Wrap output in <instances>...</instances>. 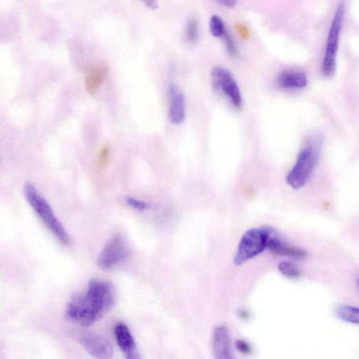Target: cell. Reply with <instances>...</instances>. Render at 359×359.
Masks as SVG:
<instances>
[{
	"label": "cell",
	"mask_w": 359,
	"mask_h": 359,
	"mask_svg": "<svg viewBox=\"0 0 359 359\" xmlns=\"http://www.w3.org/2000/svg\"><path fill=\"white\" fill-rule=\"evenodd\" d=\"M115 300V291L110 283L92 279L87 291L69 302L67 316L74 323L89 327L112 308Z\"/></svg>",
	"instance_id": "cell-1"
},
{
	"label": "cell",
	"mask_w": 359,
	"mask_h": 359,
	"mask_svg": "<svg viewBox=\"0 0 359 359\" xmlns=\"http://www.w3.org/2000/svg\"><path fill=\"white\" fill-rule=\"evenodd\" d=\"M24 196L37 216L63 245L70 243V238L65 227L55 215L46 199L38 192L35 186L27 182L23 186Z\"/></svg>",
	"instance_id": "cell-2"
},
{
	"label": "cell",
	"mask_w": 359,
	"mask_h": 359,
	"mask_svg": "<svg viewBox=\"0 0 359 359\" xmlns=\"http://www.w3.org/2000/svg\"><path fill=\"white\" fill-rule=\"evenodd\" d=\"M321 146V137L314 134L300 152L296 163L287 178V183L293 189H300L309 179L317 163Z\"/></svg>",
	"instance_id": "cell-3"
},
{
	"label": "cell",
	"mask_w": 359,
	"mask_h": 359,
	"mask_svg": "<svg viewBox=\"0 0 359 359\" xmlns=\"http://www.w3.org/2000/svg\"><path fill=\"white\" fill-rule=\"evenodd\" d=\"M345 14V5L340 3L335 12L329 28L326 49L322 64V71L327 77L332 76L336 70L340 39Z\"/></svg>",
	"instance_id": "cell-4"
},
{
	"label": "cell",
	"mask_w": 359,
	"mask_h": 359,
	"mask_svg": "<svg viewBox=\"0 0 359 359\" xmlns=\"http://www.w3.org/2000/svg\"><path fill=\"white\" fill-rule=\"evenodd\" d=\"M267 233L265 228H253L248 230L239 242L234 262L241 265L256 257L267 249Z\"/></svg>",
	"instance_id": "cell-5"
},
{
	"label": "cell",
	"mask_w": 359,
	"mask_h": 359,
	"mask_svg": "<svg viewBox=\"0 0 359 359\" xmlns=\"http://www.w3.org/2000/svg\"><path fill=\"white\" fill-rule=\"evenodd\" d=\"M130 249L121 235L112 236L103 247L97 259L99 267L109 270L127 260Z\"/></svg>",
	"instance_id": "cell-6"
},
{
	"label": "cell",
	"mask_w": 359,
	"mask_h": 359,
	"mask_svg": "<svg viewBox=\"0 0 359 359\" xmlns=\"http://www.w3.org/2000/svg\"><path fill=\"white\" fill-rule=\"evenodd\" d=\"M212 75L216 87L225 95L236 108L243 105V95L232 73L225 68L216 67Z\"/></svg>",
	"instance_id": "cell-7"
},
{
	"label": "cell",
	"mask_w": 359,
	"mask_h": 359,
	"mask_svg": "<svg viewBox=\"0 0 359 359\" xmlns=\"http://www.w3.org/2000/svg\"><path fill=\"white\" fill-rule=\"evenodd\" d=\"M267 233V248L275 254L287 256L296 259L306 257L307 253L299 248L292 247L283 240L276 230L271 227H265Z\"/></svg>",
	"instance_id": "cell-8"
},
{
	"label": "cell",
	"mask_w": 359,
	"mask_h": 359,
	"mask_svg": "<svg viewBox=\"0 0 359 359\" xmlns=\"http://www.w3.org/2000/svg\"><path fill=\"white\" fill-rule=\"evenodd\" d=\"M81 343L90 354L98 359H110L113 347L110 341L101 335L91 334L82 338Z\"/></svg>",
	"instance_id": "cell-9"
},
{
	"label": "cell",
	"mask_w": 359,
	"mask_h": 359,
	"mask_svg": "<svg viewBox=\"0 0 359 359\" xmlns=\"http://www.w3.org/2000/svg\"><path fill=\"white\" fill-rule=\"evenodd\" d=\"M169 117L171 123L182 125L186 119V100L183 92L174 84L169 87Z\"/></svg>",
	"instance_id": "cell-10"
},
{
	"label": "cell",
	"mask_w": 359,
	"mask_h": 359,
	"mask_svg": "<svg viewBox=\"0 0 359 359\" xmlns=\"http://www.w3.org/2000/svg\"><path fill=\"white\" fill-rule=\"evenodd\" d=\"M114 334L116 343L126 359H142L137 349L135 340L125 324H117L114 327Z\"/></svg>",
	"instance_id": "cell-11"
},
{
	"label": "cell",
	"mask_w": 359,
	"mask_h": 359,
	"mask_svg": "<svg viewBox=\"0 0 359 359\" xmlns=\"http://www.w3.org/2000/svg\"><path fill=\"white\" fill-rule=\"evenodd\" d=\"M277 84L285 90H302L308 85L306 73L299 70H287L279 74Z\"/></svg>",
	"instance_id": "cell-12"
},
{
	"label": "cell",
	"mask_w": 359,
	"mask_h": 359,
	"mask_svg": "<svg viewBox=\"0 0 359 359\" xmlns=\"http://www.w3.org/2000/svg\"><path fill=\"white\" fill-rule=\"evenodd\" d=\"M213 346L216 359H233L231 353L229 336L225 327L220 326L215 329Z\"/></svg>",
	"instance_id": "cell-13"
},
{
	"label": "cell",
	"mask_w": 359,
	"mask_h": 359,
	"mask_svg": "<svg viewBox=\"0 0 359 359\" xmlns=\"http://www.w3.org/2000/svg\"><path fill=\"white\" fill-rule=\"evenodd\" d=\"M107 70L106 66L102 64H94L91 65L85 76V89L91 95L94 94L104 82Z\"/></svg>",
	"instance_id": "cell-14"
},
{
	"label": "cell",
	"mask_w": 359,
	"mask_h": 359,
	"mask_svg": "<svg viewBox=\"0 0 359 359\" xmlns=\"http://www.w3.org/2000/svg\"><path fill=\"white\" fill-rule=\"evenodd\" d=\"M336 314L340 320L359 325V308L350 305H340L336 309Z\"/></svg>",
	"instance_id": "cell-15"
},
{
	"label": "cell",
	"mask_w": 359,
	"mask_h": 359,
	"mask_svg": "<svg viewBox=\"0 0 359 359\" xmlns=\"http://www.w3.org/2000/svg\"><path fill=\"white\" fill-rule=\"evenodd\" d=\"M211 34L217 38H223L228 32L223 20L218 15L212 16L209 21Z\"/></svg>",
	"instance_id": "cell-16"
},
{
	"label": "cell",
	"mask_w": 359,
	"mask_h": 359,
	"mask_svg": "<svg viewBox=\"0 0 359 359\" xmlns=\"http://www.w3.org/2000/svg\"><path fill=\"white\" fill-rule=\"evenodd\" d=\"M185 35L189 43L195 44L198 42L199 29L198 21L195 18H191L187 21Z\"/></svg>",
	"instance_id": "cell-17"
},
{
	"label": "cell",
	"mask_w": 359,
	"mask_h": 359,
	"mask_svg": "<svg viewBox=\"0 0 359 359\" xmlns=\"http://www.w3.org/2000/svg\"><path fill=\"white\" fill-rule=\"evenodd\" d=\"M278 269L282 274L290 278H298L300 276V271L291 263L282 262L279 263Z\"/></svg>",
	"instance_id": "cell-18"
},
{
	"label": "cell",
	"mask_w": 359,
	"mask_h": 359,
	"mask_svg": "<svg viewBox=\"0 0 359 359\" xmlns=\"http://www.w3.org/2000/svg\"><path fill=\"white\" fill-rule=\"evenodd\" d=\"M126 203L129 207L140 212H144L150 209L149 204L139 201V199L135 198L134 197L127 198Z\"/></svg>",
	"instance_id": "cell-19"
},
{
	"label": "cell",
	"mask_w": 359,
	"mask_h": 359,
	"mask_svg": "<svg viewBox=\"0 0 359 359\" xmlns=\"http://www.w3.org/2000/svg\"><path fill=\"white\" fill-rule=\"evenodd\" d=\"M223 39L226 50L228 54L232 57H236L238 54V50L232 37L227 32L223 37Z\"/></svg>",
	"instance_id": "cell-20"
},
{
	"label": "cell",
	"mask_w": 359,
	"mask_h": 359,
	"mask_svg": "<svg viewBox=\"0 0 359 359\" xmlns=\"http://www.w3.org/2000/svg\"><path fill=\"white\" fill-rule=\"evenodd\" d=\"M236 349L245 354L249 353L252 351L251 346L245 340H239L236 342Z\"/></svg>",
	"instance_id": "cell-21"
},
{
	"label": "cell",
	"mask_w": 359,
	"mask_h": 359,
	"mask_svg": "<svg viewBox=\"0 0 359 359\" xmlns=\"http://www.w3.org/2000/svg\"><path fill=\"white\" fill-rule=\"evenodd\" d=\"M221 6L228 8H233L236 5V2L234 0H220L218 2Z\"/></svg>",
	"instance_id": "cell-22"
},
{
	"label": "cell",
	"mask_w": 359,
	"mask_h": 359,
	"mask_svg": "<svg viewBox=\"0 0 359 359\" xmlns=\"http://www.w3.org/2000/svg\"><path fill=\"white\" fill-rule=\"evenodd\" d=\"M358 291H359V279H358Z\"/></svg>",
	"instance_id": "cell-23"
}]
</instances>
